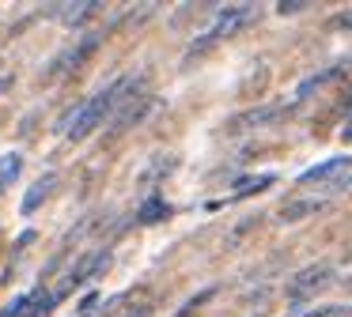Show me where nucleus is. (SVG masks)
Listing matches in <instances>:
<instances>
[{
	"label": "nucleus",
	"instance_id": "obj_1",
	"mask_svg": "<svg viewBox=\"0 0 352 317\" xmlns=\"http://www.w3.org/2000/svg\"><path fill=\"white\" fill-rule=\"evenodd\" d=\"M129 87H133V80H129V75H122V80H114L110 87H102L99 95H91L87 102H80L76 110L69 113V128H65L69 140H84V136H91L95 128L107 121V113H114L118 106L129 98V95H125Z\"/></svg>",
	"mask_w": 352,
	"mask_h": 317
},
{
	"label": "nucleus",
	"instance_id": "obj_2",
	"mask_svg": "<svg viewBox=\"0 0 352 317\" xmlns=\"http://www.w3.org/2000/svg\"><path fill=\"white\" fill-rule=\"evenodd\" d=\"M250 19H254V8H250V4L220 8V12H216V19H212V27L205 30V38H197V42L190 45V53H186V57H201V53H208L216 42H223V38L239 34V30H243Z\"/></svg>",
	"mask_w": 352,
	"mask_h": 317
},
{
	"label": "nucleus",
	"instance_id": "obj_3",
	"mask_svg": "<svg viewBox=\"0 0 352 317\" xmlns=\"http://www.w3.org/2000/svg\"><path fill=\"white\" fill-rule=\"evenodd\" d=\"M99 42H102V34H95V30H91V34H84L76 45H69V49H65L61 57L54 60V68H50L46 75H57V72H65V68H80V64H84V60L91 57L95 49H99Z\"/></svg>",
	"mask_w": 352,
	"mask_h": 317
},
{
	"label": "nucleus",
	"instance_id": "obj_4",
	"mask_svg": "<svg viewBox=\"0 0 352 317\" xmlns=\"http://www.w3.org/2000/svg\"><path fill=\"white\" fill-rule=\"evenodd\" d=\"M329 264H307L303 272H296V276L288 279V294H296V298H303V294L318 291L322 283H329Z\"/></svg>",
	"mask_w": 352,
	"mask_h": 317
},
{
	"label": "nucleus",
	"instance_id": "obj_5",
	"mask_svg": "<svg viewBox=\"0 0 352 317\" xmlns=\"http://www.w3.org/2000/svg\"><path fill=\"white\" fill-rule=\"evenodd\" d=\"M352 170V155H337V158H326V163L311 166V170L299 174V185H314V181H333L341 174Z\"/></svg>",
	"mask_w": 352,
	"mask_h": 317
},
{
	"label": "nucleus",
	"instance_id": "obj_6",
	"mask_svg": "<svg viewBox=\"0 0 352 317\" xmlns=\"http://www.w3.org/2000/svg\"><path fill=\"white\" fill-rule=\"evenodd\" d=\"M122 106H125V110L114 117V128H110V136H122L125 128H133L140 117H144V113H148V95H129Z\"/></svg>",
	"mask_w": 352,
	"mask_h": 317
},
{
	"label": "nucleus",
	"instance_id": "obj_7",
	"mask_svg": "<svg viewBox=\"0 0 352 317\" xmlns=\"http://www.w3.org/2000/svg\"><path fill=\"white\" fill-rule=\"evenodd\" d=\"M102 261H107V249H91V253H84L76 264H72V272H69V279H65V287H84L87 279L99 272Z\"/></svg>",
	"mask_w": 352,
	"mask_h": 317
},
{
	"label": "nucleus",
	"instance_id": "obj_8",
	"mask_svg": "<svg viewBox=\"0 0 352 317\" xmlns=\"http://www.w3.org/2000/svg\"><path fill=\"white\" fill-rule=\"evenodd\" d=\"M280 113H284V106H254V110H246V113H235V117L228 121V128L231 132H239V128H254V125H265V121L280 117Z\"/></svg>",
	"mask_w": 352,
	"mask_h": 317
},
{
	"label": "nucleus",
	"instance_id": "obj_9",
	"mask_svg": "<svg viewBox=\"0 0 352 317\" xmlns=\"http://www.w3.org/2000/svg\"><path fill=\"white\" fill-rule=\"evenodd\" d=\"M54 181H57V174H42V178L34 181L31 189H27L23 204H19V211H23V215H34V211H38L42 204H46V196L54 193Z\"/></svg>",
	"mask_w": 352,
	"mask_h": 317
},
{
	"label": "nucleus",
	"instance_id": "obj_10",
	"mask_svg": "<svg viewBox=\"0 0 352 317\" xmlns=\"http://www.w3.org/2000/svg\"><path fill=\"white\" fill-rule=\"evenodd\" d=\"M326 208V200H314V196H307V200H292V204H284L280 208V223H299V219H307V215H318V211Z\"/></svg>",
	"mask_w": 352,
	"mask_h": 317
},
{
	"label": "nucleus",
	"instance_id": "obj_11",
	"mask_svg": "<svg viewBox=\"0 0 352 317\" xmlns=\"http://www.w3.org/2000/svg\"><path fill=\"white\" fill-rule=\"evenodd\" d=\"M341 72H344V64H333V68H326V72H314V75H307V80L296 87V102H303V98H311L314 91H318V87H326V83H333Z\"/></svg>",
	"mask_w": 352,
	"mask_h": 317
},
{
	"label": "nucleus",
	"instance_id": "obj_12",
	"mask_svg": "<svg viewBox=\"0 0 352 317\" xmlns=\"http://www.w3.org/2000/svg\"><path fill=\"white\" fill-rule=\"evenodd\" d=\"M57 298H61V294H57V291L27 294V306H23V317H42V314H50V309L57 306Z\"/></svg>",
	"mask_w": 352,
	"mask_h": 317
},
{
	"label": "nucleus",
	"instance_id": "obj_13",
	"mask_svg": "<svg viewBox=\"0 0 352 317\" xmlns=\"http://www.w3.org/2000/svg\"><path fill=\"white\" fill-rule=\"evenodd\" d=\"M19 170H23V155L19 151H8V155H0V193L12 185V181L19 178Z\"/></svg>",
	"mask_w": 352,
	"mask_h": 317
},
{
	"label": "nucleus",
	"instance_id": "obj_14",
	"mask_svg": "<svg viewBox=\"0 0 352 317\" xmlns=\"http://www.w3.org/2000/svg\"><path fill=\"white\" fill-rule=\"evenodd\" d=\"M273 174H258V178H243L235 185V193H231V200H243V196H250V193H261V189H269L273 185Z\"/></svg>",
	"mask_w": 352,
	"mask_h": 317
},
{
	"label": "nucleus",
	"instance_id": "obj_15",
	"mask_svg": "<svg viewBox=\"0 0 352 317\" xmlns=\"http://www.w3.org/2000/svg\"><path fill=\"white\" fill-rule=\"evenodd\" d=\"M167 215H170V204H167V200H160V196L144 200V208L137 211L140 223H160V219H167Z\"/></svg>",
	"mask_w": 352,
	"mask_h": 317
},
{
	"label": "nucleus",
	"instance_id": "obj_16",
	"mask_svg": "<svg viewBox=\"0 0 352 317\" xmlns=\"http://www.w3.org/2000/svg\"><path fill=\"white\" fill-rule=\"evenodd\" d=\"M95 12H99V4H95V0H87V4H80V8H57V15H61L69 27H80V23H84L87 15H95Z\"/></svg>",
	"mask_w": 352,
	"mask_h": 317
},
{
	"label": "nucleus",
	"instance_id": "obj_17",
	"mask_svg": "<svg viewBox=\"0 0 352 317\" xmlns=\"http://www.w3.org/2000/svg\"><path fill=\"white\" fill-rule=\"evenodd\" d=\"M212 294H216V287H205V291H197L193 298H186V302H182V309H178L175 317H193V314H197V309L205 306L208 298H212Z\"/></svg>",
	"mask_w": 352,
	"mask_h": 317
},
{
	"label": "nucleus",
	"instance_id": "obj_18",
	"mask_svg": "<svg viewBox=\"0 0 352 317\" xmlns=\"http://www.w3.org/2000/svg\"><path fill=\"white\" fill-rule=\"evenodd\" d=\"M265 80H269V72H265V68H254V72L246 75V83H243V95H250L254 87L261 91V87H265Z\"/></svg>",
	"mask_w": 352,
	"mask_h": 317
},
{
	"label": "nucleus",
	"instance_id": "obj_19",
	"mask_svg": "<svg viewBox=\"0 0 352 317\" xmlns=\"http://www.w3.org/2000/svg\"><path fill=\"white\" fill-rule=\"evenodd\" d=\"M329 30H352V12H337L329 19Z\"/></svg>",
	"mask_w": 352,
	"mask_h": 317
},
{
	"label": "nucleus",
	"instance_id": "obj_20",
	"mask_svg": "<svg viewBox=\"0 0 352 317\" xmlns=\"http://www.w3.org/2000/svg\"><path fill=\"white\" fill-rule=\"evenodd\" d=\"M23 306H27V294H19V298L8 302V309H4L0 317H23Z\"/></svg>",
	"mask_w": 352,
	"mask_h": 317
},
{
	"label": "nucleus",
	"instance_id": "obj_21",
	"mask_svg": "<svg viewBox=\"0 0 352 317\" xmlns=\"http://www.w3.org/2000/svg\"><path fill=\"white\" fill-rule=\"evenodd\" d=\"M276 12H280V15H296V12H303V0H284V4H276Z\"/></svg>",
	"mask_w": 352,
	"mask_h": 317
},
{
	"label": "nucleus",
	"instance_id": "obj_22",
	"mask_svg": "<svg viewBox=\"0 0 352 317\" xmlns=\"http://www.w3.org/2000/svg\"><path fill=\"white\" fill-rule=\"evenodd\" d=\"M95 306H99V294H84V302H80V314L87 317V314H91Z\"/></svg>",
	"mask_w": 352,
	"mask_h": 317
},
{
	"label": "nucleus",
	"instance_id": "obj_23",
	"mask_svg": "<svg viewBox=\"0 0 352 317\" xmlns=\"http://www.w3.org/2000/svg\"><path fill=\"white\" fill-rule=\"evenodd\" d=\"M333 314V306H314V309H307V314H299V317H329Z\"/></svg>",
	"mask_w": 352,
	"mask_h": 317
},
{
	"label": "nucleus",
	"instance_id": "obj_24",
	"mask_svg": "<svg viewBox=\"0 0 352 317\" xmlns=\"http://www.w3.org/2000/svg\"><path fill=\"white\" fill-rule=\"evenodd\" d=\"M31 242H34V231H23V234H19V242H16V249H27Z\"/></svg>",
	"mask_w": 352,
	"mask_h": 317
},
{
	"label": "nucleus",
	"instance_id": "obj_25",
	"mask_svg": "<svg viewBox=\"0 0 352 317\" xmlns=\"http://www.w3.org/2000/svg\"><path fill=\"white\" fill-rule=\"evenodd\" d=\"M341 140H344V143H352V121H349V125L341 128Z\"/></svg>",
	"mask_w": 352,
	"mask_h": 317
},
{
	"label": "nucleus",
	"instance_id": "obj_26",
	"mask_svg": "<svg viewBox=\"0 0 352 317\" xmlns=\"http://www.w3.org/2000/svg\"><path fill=\"white\" fill-rule=\"evenodd\" d=\"M129 317H148V306H140L137 314H129Z\"/></svg>",
	"mask_w": 352,
	"mask_h": 317
},
{
	"label": "nucleus",
	"instance_id": "obj_27",
	"mask_svg": "<svg viewBox=\"0 0 352 317\" xmlns=\"http://www.w3.org/2000/svg\"><path fill=\"white\" fill-rule=\"evenodd\" d=\"M344 106H352V91H349V95H344Z\"/></svg>",
	"mask_w": 352,
	"mask_h": 317
}]
</instances>
